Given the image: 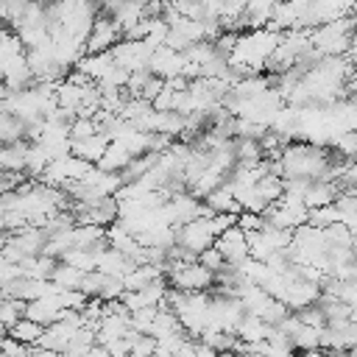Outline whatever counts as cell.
Instances as JSON below:
<instances>
[{
    "label": "cell",
    "mask_w": 357,
    "mask_h": 357,
    "mask_svg": "<svg viewBox=\"0 0 357 357\" xmlns=\"http://www.w3.org/2000/svg\"><path fill=\"white\" fill-rule=\"evenodd\" d=\"M351 251H354V257H357V234L351 237Z\"/></svg>",
    "instance_id": "obj_40"
},
{
    "label": "cell",
    "mask_w": 357,
    "mask_h": 357,
    "mask_svg": "<svg viewBox=\"0 0 357 357\" xmlns=\"http://www.w3.org/2000/svg\"><path fill=\"white\" fill-rule=\"evenodd\" d=\"M195 357H218V351H215L212 346H206V343L195 340Z\"/></svg>",
    "instance_id": "obj_35"
},
{
    "label": "cell",
    "mask_w": 357,
    "mask_h": 357,
    "mask_svg": "<svg viewBox=\"0 0 357 357\" xmlns=\"http://www.w3.org/2000/svg\"><path fill=\"white\" fill-rule=\"evenodd\" d=\"M254 190H257V195L271 206L273 201L282 198V192H284V181H282L279 176H273V173H265V176L254 184Z\"/></svg>",
    "instance_id": "obj_20"
},
{
    "label": "cell",
    "mask_w": 357,
    "mask_h": 357,
    "mask_svg": "<svg viewBox=\"0 0 357 357\" xmlns=\"http://www.w3.org/2000/svg\"><path fill=\"white\" fill-rule=\"evenodd\" d=\"M279 39H282V33L268 31V28L243 31V33L237 36L234 50L229 53V64L245 70L248 75H251V73H262L268 56H271V53L276 50V45H279Z\"/></svg>",
    "instance_id": "obj_2"
},
{
    "label": "cell",
    "mask_w": 357,
    "mask_h": 357,
    "mask_svg": "<svg viewBox=\"0 0 357 357\" xmlns=\"http://www.w3.org/2000/svg\"><path fill=\"white\" fill-rule=\"evenodd\" d=\"M346 357H357V349H349V351H346Z\"/></svg>",
    "instance_id": "obj_42"
},
{
    "label": "cell",
    "mask_w": 357,
    "mask_h": 357,
    "mask_svg": "<svg viewBox=\"0 0 357 357\" xmlns=\"http://www.w3.org/2000/svg\"><path fill=\"white\" fill-rule=\"evenodd\" d=\"M268 332H271V326L262 318H257V315H243L240 324H237V329H234V335L240 337V343H259V340L268 337Z\"/></svg>",
    "instance_id": "obj_17"
},
{
    "label": "cell",
    "mask_w": 357,
    "mask_h": 357,
    "mask_svg": "<svg viewBox=\"0 0 357 357\" xmlns=\"http://www.w3.org/2000/svg\"><path fill=\"white\" fill-rule=\"evenodd\" d=\"M195 262L198 265H204L209 273H220L223 268H226V259H223V254L215 248V245H209V248H204L198 257H195Z\"/></svg>",
    "instance_id": "obj_27"
},
{
    "label": "cell",
    "mask_w": 357,
    "mask_h": 357,
    "mask_svg": "<svg viewBox=\"0 0 357 357\" xmlns=\"http://www.w3.org/2000/svg\"><path fill=\"white\" fill-rule=\"evenodd\" d=\"M209 223H212V231H215V237H218V234H223L226 229L237 226V215H231V212H218V215L209 218Z\"/></svg>",
    "instance_id": "obj_33"
},
{
    "label": "cell",
    "mask_w": 357,
    "mask_h": 357,
    "mask_svg": "<svg viewBox=\"0 0 357 357\" xmlns=\"http://www.w3.org/2000/svg\"><path fill=\"white\" fill-rule=\"evenodd\" d=\"M215 53H218V50H215L212 42H195V45H190L181 56H184L187 64H204V61H209Z\"/></svg>",
    "instance_id": "obj_25"
},
{
    "label": "cell",
    "mask_w": 357,
    "mask_h": 357,
    "mask_svg": "<svg viewBox=\"0 0 357 357\" xmlns=\"http://www.w3.org/2000/svg\"><path fill=\"white\" fill-rule=\"evenodd\" d=\"M173 357H195V337H190V340H187V343H184Z\"/></svg>",
    "instance_id": "obj_34"
},
{
    "label": "cell",
    "mask_w": 357,
    "mask_h": 357,
    "mask_svg": "<svg viewBox=\"0 0 357 357\" xmlns=\"http://www.w3.org/2000/svg\"><path fill=\"white\" fill-rule=\"evenodd\" d=\"M0 231L6 234V212H3V209H0Z\"/></svg>",
    "instance_id": "obj_38"
},
{
    "label": "cell",
    "mask_w": 357,
    "mask_h": 357,
    "mask_svg": "<svg viewBox=\"0 0 357 357\" xmlns=\"http://www.w3.org/2000/svg\"><path fill=\"white\" fill-rule=\"evenodd\" d=\"M337 220H340V215H337L335 204L310 209V215H307V226H315V229H326V226H332V223H337Z\"/></svg>",
    "instance_id": "obj_24"
},
{
    "label": "cell",
    "mask_w": 357,
    "mask_h": 357,
    "mask_svg": "<svg viewBox=\"0 0 357 357\" xmlns=\"http://www.w3.org/2000/svg\"><path fill=\"white\" fill-rule=\"evenodd\" d=\"M176 245L192 251L195 257H198L204 248L215 245V231H212L209 218H195V220L178 226V229H176Z\"/></svg>",
    "instance_id": "obj_6"
},
{
    "label": "cell",
    "mask_w": 357,
    "mask_h": 357,
    "mask_svg": "<svg viewBox=\"0 0 357 357\" xmlns=\"http://www.w3.org/2000/svg\"><path fill=\"white\" fill-rule=\"evenodd\" d=\"M184 64H187L184 56H181L178 50L165 47V45L153 47V50H151V59H148V70H151L156 78H162V81L178 78V75L184 73Z\"/></svg>",
    "instance_id": "obj_8"
},
{
    "label": "cell",
    "mask_w": 357,
    "mask_h": 357,
    "mask_svg": "<svg viewBox=\"0 0 357 357\" xmlns=\"http://www.w3.org/2000/svg\"><path fill=\"white\" fill-rule=\"evenodd\" d=\"M357 31V17H340L335 22H324L310 31V47L321 56H346L351 45V33Z\"/></svg>",
    "instance_id": "obj_3"
},
{
    "label": "cell",
    "mask_w": 357,
    "mask_h": 357,
    "mask_svg": "<svg viewBox=\"0 0 357 357\" xmlns=\"http://www.w3.org/2000/svg\"><path fill=\"white\" fill-rule=\"evenodd\" d=\"M42 332H45V326L42 324H36V321H31V318H20L11 329H8V337H14L17 343H22V346H36L39 343V337H42Z\"/></svg>",
    "instance_id": "obj_18"
},
{
    "label": "cell",
    "mask_w": 357,
    "mask_h": 357,
    "mask_svg": "<svg viewBox=\"0 0 357 357\" xmlns=\"http://www.w3.org/2000/svg\"><path fill=\"white\" fill-rule=\"evenodd\" d=\"M293 315H296V318H298V324H304V326H326L324 312H321V307H318V304H310V307H304V310H296Z\"/></svg>",
    "instance_id": "obj_30"
},
{
    "label": "cell",
    "mask_w": 357,
    "mask_h": 357,
    "mask_svg": "<svg viewBox=\"0 0 357 357\" xmlns=\"http://www.w3.org/2000/svg\"><path fill=\"white\" fill-rule=\"evenodd\" d=\"M128 357H145V354H137V351H128Z\"/></svg>",
    "instance_id": "obj_43"
},
{
    "label": "cell",
    "mask_w": 357,
    "mask_h": 357,
    "mask_svg": "<svg viewBox=\"0 0 357 357\" xmlns=\"http://www.w3.org/2000/svg\"><path fill=\"white\" fill-rule=\"evenodd\" d=\"M240 357H265V354H254V351H245V354H240Z\"/></svg>",
    "instance_id": "obj_41"
},
{
    "label": "cell",
    "mask_w": 357,
    "mask_h": 357,
    "mask_svg": "<svg viewBox=\"0 0 357 357\" xmlns=\"http://www.w3.org/2000/svg\"><path fill=\"white\" fill-rule=\"evenodd\" d=\"M112 59H114V64L117 67H123V70H128V73H134V70H148V59H151V47L145 45V42H131V39H120L112 50Z\"/></svg>",
    "instance_id": "obj_7"
},
{
    "label": "cell",
    "mask_w": 357,
    "mask_h": 357,
    "mask_svg": "<svg viewBox=\"0 0 357 357\" xmlns=\"http://www.w3.org/2000/svg\"><path fill=\"white\" fill-rule=\"evenodd\" d=\"M237 226L245 231V234H254L259 229H265V218L259 212H240L237 215Z\"/></svg>",
    "instance_id": "obj_31"
},
{
    "label": "cell",
    "mask_w": 357,
    "mask_h": 357,
    "mask_svg": "<svg viewBox=\"0 0 357 357\" xmlns=\"http://www.w3.org/2000/svg\"><path fill=\"white\" fill-rule=\"evenodd\" d=\"M307 215H310V209L304 206V201L298 195H287V192H282V198L273 201L262 212V218H265L268 226L287 229V231H296L298 226H304L307 223Z\"/></svg>",
    "instance_id": "obj_4"
},
{
    "label": "cell",
    "mask_w": 357,
    "mask_h": 357,
    "mask_svg": "<svg viewBox=\"0 0 357 357\" xmlns=\"http://www.w3.org/2000/svg\"><path fill=\"white\" fill-rule=\"evenodd\" d=\"M59 262H67V265H73V268H78V271H84V273L95 271V254L81 251V248H70Z\"/></svg>",
    "instance_id": "obj_26"
},
{
    "label": "cell",
    "mask_w": 357,
    "mask_h": 357,
    "mask_svg": "<svg viewBox=\"0 0 357 357\" xmlns=\"http://www.w3.org/2000/svg\"><path fill=\"white\" fill-rule=\"evenodd\" d=\"M162 279H165V268H159V265H134L123 276V287L126 290H142V287H151Z\"/></svg>",
    "instance_id": "obj_13"
},
{
    "label": "cell",
    "mask_w": 357,
    "mask_h": 357,
    "mask_svg": "<svg viewBox=\"0 0 357 357\" xmlns=\"http://www.w3.org/2000/svg\"><path fill=\"white\" fill-rule=\"evenodd\" d=\"M123 39V31H120V25L112 20V17H106V14H98L95 17V22H92V31H89V36H86V42H84V56H95V53H109L117 42Z\"/></svg>",
    "instance_id": "obj_5"
},
{
    "label": "cell",
    "mask_w": 357,
    "mask_h": 357,
    "mask_svg": "<svg viewBox=\"0 0 357 357\" xmlns=\"http://www.w3.org/2000/svg\"><path fill=\"white\" fill-rule=\"evenodd\" d=\"M324 240H326V251L329 248H351V231L340 220L324 229Z\"/></svg>",
    "instance_id": "obj_23"
},
{
    "label": "cell",
    "mask_w": 357,
    "mask_h": 357,
    "mask_svg": "<svg viewBox=\"0 0 357 357\" xmlns=\"http://www.w3.org/2000/svg\"><path fill=\"white\" fill-rule=\"evenodd\" d=\"M61 312H64V310L59 307L56 290L47 293V296H42V298H36V301H28V304H25V318H31V321H36V324H42V326L56 324V321L61 318Z\"/></svg>",
    "instance_id": "obj_10"
},
{
    "label": "cell",
    "mask_w": 357,
    "mask_h": 357,
    "mask_svg": "<svg viewBox=\"0 0 357 357\" xmlns=\"http://www.w3.org/2000/svg\"><path fill=\"white\" fill-rule=\"evenodd\" d=\"M337 192H340V190H337V184H335V181L315 178V181H310V187H307V192H304V198H301V201H304V206H307V209H318V206L332 204Z\"/></svg>",
    "instance_id": "obj_14"
},
{
    "label": "cell",
    "mask_w": 357,
    "mask_h": 357,
    "mask_svg": "<svg viewBox=\"0 0 357 357\" xmlns=\"http://www.w3.org/2000/svg\"><path fill=\"white\" fill-rule=\"evenodd\" d=\"M106 148H109V137L100 134V131L86 137V139H70V153L84 159V162H89V165H98V159L103 156Z\"/></svg>",
    "instance_id": "obj_11"
},
{
    "label": "cell",
    "mask_w": 357,
    "mask_h": 357,
    "mask_svg": "<svg viewBox=\"0 0 357 357\" xmlns=\"http://www.w3.org/2000/svg\"><path fill=\"white\" fill-rule=\"evenodd\" d=\"M31 357H64V354H61V351H50V349H36V346H33V354H31Z\"/></svg>",
    "instance_id": "obj_36"
},
{
    "label": "cell",
    "mask_w": 357,
    "mask_h": 357,
    "mask_svg": "<svg viewBox=\"0 0 357 357\" xmlns=\"http://www.w3.org/2000/svg\"><path fill=\"white\" fill-rule=\"evenodd\" d=\"M131 268H134V262H131L126 254L114 251V248H103L100 254H95V271H100V273H106V276L123 279Z\"/></svg>",
    "instance_id": "obj_12"
},
{
    "label": "cell",
    "mask_w": 357,
    "mask_h": 357,
    "mask_svg": "<svg viewBox=\"0 0 357 357\" xmlns=\"http://www.w3.org/2000/svg\"><path fill=\"white\" fill-rule=\"evenodd\" d=\"M20 318H25V301H20V298H3L0 301V326L8 332Z\"/></svg>",
    "instance_id": "obj_22"
},
{
    "label": "cell",
    "mask_w": 357,
    "mask_h": 357,
    "mask_svg": "<svg viewBox=\"0 0 357 357\" xmlns=\"http://www.w3.org/2000/svg\"><path fill=\"white\" fill-rule=\"evenodd\" d=\"M92 134H98L95 120H89V117H75V120L70 123V139H86V137H92Z\"/></svg>",
    "instance_id": "obj_29"
},
{
    "label": "cell",
    "mask_w": 357,
    "mask_h": 357,
    "mask_svg": "<svg viewBox=\"0 0 357 357\" xmlns=\"http://www.w3.org/2000/svg\"><path fill=\"white\" fill-rule=\"evenodd\" d=\"M6 98H8V86H6V84H3V78H0V103H3Z\"/></svg>",
    "instance_id": "obj_37"
},
{
    "label": "cell",
    "mask_w": 357,
    "mask_h": 357,
    "mask_svg": "<svg viewBox=\"0 0 357 357\" xmlns=\"http://www.w3.org/2000/svg\"><path fill=\"white\" fill-rule=\"evenodd\" d=\"M131 159H134V156H131L120 142H109V148L103 151V156L98 159L95 167H100V170H106V173H123Z\"/></svg>",
    "instance_id": "obj_16"
},
{
    "label": "cell",
    "mask_w": 357,
    "mask_h": 357,
    "mask_svg": "<svg viewBox=\"0 0 357 357\" xmlns=\"http://www.w3.org/2000/svg\"><path fill=\"white\" fill-rule=\"evenodd\" d=\"M0 354L3 357H31L33 354V349L31 346H22V343H17L14 337H3V343H0Z\"/></svg>",
    "instance_id": "obj_32"
},
{
    "label": "cell",
    "mask_w": 357,
    "mask_h": 357,
    "mask_svg": "<svg viewBox=\"0 0 357 357\" xmlns=\"http://www.w3.org/2000/svg\"><path fill=\"white\" fill-rule=\"evenodd\" d=\"M36 3H42V6H47V3H53V0H36Z\"/></svg>",
    "instance_id": "obj_44"
},
{
    "label": "cell",
    "mask_w": 357,
    "mask_h": 357,
    "mask_svg": "<svg viewBox=\"0 0 357 357\" xmlns=\"http://www.w3.org/2000/svg\"><path fill=\"white\" fill-rule=\"evenodd\" d=\"M276 165H279V176L282 178H307V181L324 178V181H335L332 178L329 148H318V145H310L304 139L287 142L282 148Z\"/></svg>",
    "instance_id": "obj_1"
},
{
    "label": "cell",
    "mask_w": 357,
    "mask_h": 357,
    "mask_svg": "<svg viewBox=\"0 0 357 357\" xmlns=\"http://www.w3.org/2000/svg\"><path fill=\"white\" fill-rule=\"evenodd\" d=\"M287 312H290V310H287V307H284L282 301L271 298V304H268V307H265V310L259 312V318H262V321H265L268 326H279V324H282V321L287 318Z\"/></svg>",
    "instance_id": "obj_28"
},
{
    "label": "cell",
    "mask_w": 357,
    "mask_h": 357,
    "mask_svg": "<svg viewBox=\"0 0 357 357\" xmlns=\"http://www.w3.org/2000/svg\"><path fill=\"white\" fill-rule=\"evenodd\" d=\"M81 279H84V271H78V268H73L67 262H59L56 271H53V276H50V282L56 287H61V290H78L81 287Z\"/></svg>",
    "instance_id": "obj_19"
},
{
    "label": "cell",
    "mask_w": 357,
    "mask_h": 357,
    "mask_svg": "<svg viewBox=\"0 0 357 357\" xmlns=\"http://www.w3.org/2000/svg\"><path fill=\"white\" fill-rule=\"evenodd\" d=\"M329 151L337 153L340 159H357V131H343L337 137H332L329 142Z\"/></svg>",
    "instance_id": "obj_21"
},
{
    "label": "cell",
    "mask_w": 357,
    "mask_h": 357,
    "mask_svg": "<svg viewBox=\"0 0 357 357\" xmlns=\"http://www.w3.org/2000/svg\"><path fill=\"white\" fill-rule=\"evenodd\" d=\"M215 248L223 254L226 265H240L243 259H248V237L240 226L226 229L223 234L215 237Z\"/></svg>",
    "instance_id": "obj_9"
},
{
    "label": "cell",
    "mask_w": 357,
    "mask_h": 357,
    "mask_svg": "<svg viewBox=\"0 0 357 357\" xmlns=\"http://www.w3.org/2000/svg\"><path fill=\"white\" fill-rule=\"evenodd\" d=\"M6 240H8V234H3V231H0V251L6 248Z\"/></svg>",
    "instance_id": "obj_39"
},
{
    "label": "cell",
    "mask_w": 357,
    "mask_h": 357,
    "mask_svg": "<svg viewBox=\"0 0 357 357\" xmlns=\"http://www.w3.org/2000/svg\"><path fill=\"white\" fill-rule=\"evenodd\" d=\"M204 206H206V209H212V215H218V212L240 215V212H243V206L234 201V195H231V190H229V184H226V181H223L220 187H215L209 195H204Z\"/></svg>",
    "instance_id": "obj_15"
}]
</instances>
